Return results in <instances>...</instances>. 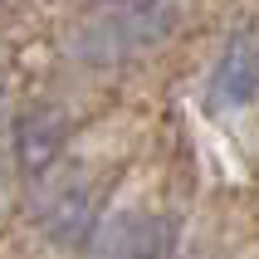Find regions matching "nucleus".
Returning <instances> with one entry per match:
<instances>
[{
    "mask_svg": "<svg viewBox=\"0 0 259 259\" xmlns=\"http://www.w3.org/2000/svg\"><path fill=\"white\" fill-rule=\"evenodd\" d=\"M176 10L171 0H108L98 20L83 25V49L88 59H122V54H137V49H152V44L166 39Z\"/></svg>",
    "mask_w": 259,
    "mask_h": 259,
    "instance_id": "f257e3e1",
    "label": "nucleus"
},
{
    "mask_svg": "<svg viewBox=\"0 0 259 259\" xmlns=\"http://www.w3.org/2000/svg\"><path fill=\"white\" fill-rule=\"evenodd\" d=\"M88 254L93 259H166L171 254V225L152 210H113L108 220H98Z\"/></svg>",
    "mask_w": 259,
    "mask_h": 259,
    "instance_id": "f03ea898",
    "label": "nucleus"
},
{
    "mask_svg": "<svg viewBox=\"0 0 259 259\" xmlns=\"http://www.w3.org/2000/svg\"><path fill=\"white\" fill-rule=\"evenodd\" d=\"M205 98L215 113H245L259 103V39L249 29H240L225 49H220V64L205 83Z\"/></svg>",
    "mask_w": 259,
    "mask_h": 259,
    "instance_id": "7ed1b4c3",
    "label": "nucleus"
},
{
    "mask_svg": "<svg viewBox=\"0 0 259 259\" xmlns=\"http://www.w3.org/2000/svg\"><path fill=\"white\" fill-rule=\"evenodd\" d=\"M98 220H103L98 196H93V186H83V181L59 186L54 196L39 205V235L54 249H88L93 235H98Z\"/></svg>",
    "mask_w": 259,
    "mask_h": 259,
    "instance_id": "20e7f679",
    "label": "nucleus"
},
{
    "mask_svg": "<svg viewBox=\"0 0 259 259\" xmlns=\"http://www.w3.org/2000/svg\"><path fill=\"white\" fill-rule=\"evenodd\" d=\"M64 142H69V122H64V113H54L49 103L29 108L25 117L10 122L15 161H20V171H29V176L49 171V166L59 161V152H64Z\"/></svg>",
    "mask_w": 259,
    "mask_h": 259,
    "instance_id": "39448f33",
    "label": "nucleus"
},
{
    "mask_svg": "<svg viewBox=\"0 0 259 259\" xmlns=\"http://www.w3.org/2000/svg\"><path fill=\"white\" fill-rule=\"evenodd\" d=\"M10 161H15V147H10V117L0 113V201H5V186H10Z\"/></svg>",
    "mask_w": 259,
    "mask_h": 259,
    "instance_id": "423d86ee",
    "label": "nucleus"
}]
</instances>
